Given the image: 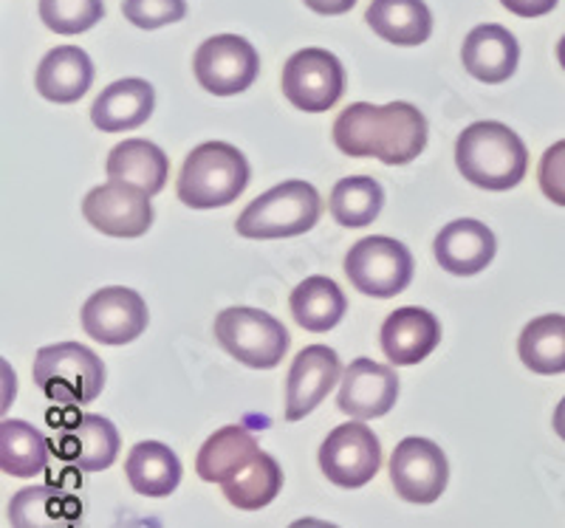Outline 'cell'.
<instances>
[{
    "label": "cell",
    "instance_id": "cell-7",
    "mask_svg": "<svg viewBox=\"0 0 565 528\" xmlns=\"http://www.w3.org/2000/svg\"><path fill=\"white\" fill-rule=\"evenodd\" d=\"M345 274L356 291L367 297H396L413 280V255L405 244L373 235L351 246L345 255Z\"/></svg>",
    "mask_w": 565,
    "mask_h": 528
},
{
    "label": "cell",
    "instance_id": "cell-22",
    "mask_svg": "<svg viewBox=\"0 0 565 528\" xmlns=\"http://www.w3.org/2000/svg\"><path fill=\"white\" fill-rule=\"evenodd\" d=\"M90 83H94V63L77 45L52 49L38 68V90L49 103H77L88 94Z\"/></svg>",
    "mask_w": 565,
    "mask_h": 528
},
{
    "label": "cell",
    "instance_id": "cell-21",
    "mask_svg": "<svg viewBox=\"0 0 565 528\" xmlns=\"http://www.w3.org/2000/svg\"><path fill=\"white\" fill-rule=\"evenodd\" d=\"M79 517L77 497L54 486H26L9 500L12 528H79Z\"/></svg>",
    "mask_w": 565,
    "mask_h": 528
},
{
    "label": "cell",
    "instance_id": "cell-31",
    "mask_svg": "<svg viewBox=\"0 0 565 528\" xmlns=\"http://www.w3.org/2000/svg\"><path fill=\"white\" fill-rule=\"evenodd\" d=\"M328 206H331L337 224L360 229L380 218L382 206H385V190L371 175H351V179L337 181Z\"/></svg>",
    "mask_w": 565,
    "mask_h": 528
},
{
    "label": "cell",
    "instance_id": "cell-18",
    "mask_svg": "<svg viewBox=\"0 0 565 528\" xmlns=\"http://www.w3.org/2000/svg\"><path fill=\"white\" fill-rule=\"evenodd\" d=\"M494 235L487 224L472 218L452 220L436 235V260L458 278H469L494 260Z\"/></svg>",
    "mask_w": 565,
    "mask_h": 528
},
{
    "label": "cell",
    "instance_id": "cell-32",
    "mask_svg": "<svg viewBox=\"0 0 565 528\" xmlns=\"http://www.w3.org/2000/svg\"><path fill=\"white\" fill-rule=\"evenodd\" d=\"M103 0H40V18L57 34H83L103 20Z\"/></svg>",
    "mask_w": 565,
    "mask_h": 528
},
{
    "label": "cell",
    "instance_id": "cell-24",
    "mask_svg": "<svg viewBox=\"0 0 565 528\" xmlns=\"http://www.w3.org/2000/svg\"><path fill=\"white\" fill-rule=\"evenodd\" d=\"M108 175L110 181H128L148 195H159L168 184L170 159L159 144L148 139H128L110 150Z\"/></svg>",
    "mask_w": 565,
    "mask_h": 528
},
{
    "label": "cell",
    "instance_id": "cell-23",
    "mask_svg": "<svg viewBox=\"0 0 565 528\" xmlns=\"http://www.w3.org/2000/svg\"><path fill=\"white\" fill-rule=\"evenodd\" d=\"M255 435L244 427H224L215 435L206 439L195 457V472L206 484H224L232 475H238L246 464H252L260 455Z\"/></svg>",
    "mask_w": 565,
    "mask_h": 528
},
{
    "label": "cell",
    "instance_id": "cell-1",
    "mask_svg": "<svg viewBox=\"0 0 565 528\" xmlns=\"http://www.w3.org/2000/svg\"><path fill=\"white\" fill-rule=\"evenodd\" d=\"M334 144L353 159H380L382 164H411L427 148V119L411 103L345 108L334 122Z\"/></svg>",
    "mask_w": 565,
    "mask_h": 528
},
{
    "label": "cell",
    "instance_id": "cell-4",
    "mask_svg": "<svg viewBox=\"0 0 565 528\" xmlns=\"http://www.w3.org/2000/svg\"><path fill=\"white\" fill-rule=\"evenodd\" d=\"M34 385L54 405L77 407L97 399L105 387V365L79 342H60L38 351L32 367Z\"/></svg>",
    "mask_w": 565,
    "mask_h": 528
},
{
    "label": "cell",
    "instance_id": "cell-9",
    "mask_svg": "<svg viewBox=\"0 0 565 528\" xmlns=\"http://www.w3.org/2000/svg\"><path fill=\"white\" fill-rule=\"evenodd\" d=\"M382 466V444L362 421H348L328 432L320 446V470L342 489L371 484Z\"/></svg>",
    "mask_w": 565,
    "mask_h": 528
},
{
    "label": "cell",
    "instance_id": "cell-3",
    "mask_svg": "<svg viewBox=\"0 0 565 528\" xmlns=\"http://www.w3.org/2000/svg\"><path fill=\"white\" fill-rule=\"evenodd\" d=\"M249 175V162L238 148L226 142H206L184 159L175 193L193 209H218L244 193Z\"/></svg>",
    "mask_w": 565,
    "mask_h": 528
},
{
    "label": "cell",
    "instance_id": "cell-8",
    "mask_svg": "<svg viewBox=\"0 0 565 528\" xmlns=\"http://www.w3.org/2000/svg\"><path fill=\"white\" fill-rule=\"evenodd\" d=\"M282 94L295 108L322 114L345 94V68L326 49H302L282 65Z\"/></svg>",
    "mask_w": 565,
    "mask_h": 528
},
{
    "label": "cell",
    "instance_id": "cell-37",
    "mask_svg": "<svg viewBox=\"0 0 565 528\" xmlns=\"http://www.w3.org/2000/svg\"><path fill=\"white\" fill-rule=\"evenodd\" d=\"M289 528H340L334 522H326V520H317V517H302V520H295Z\"/></svg>",
    "mask_w": 565,
    "mask_h": 528
},
{
    "label": "cell",
    "instance_id": "cell-12",
    "mask_svg": "<svg viewBox=\"0 0 565 528\" xmlns=\"http://www.w3.org/2000/svg\"><path fill=\"white\" fill-rule=\"evenodd\" d=\"M393 489L407 503H436L450 481V464L441 446L427 439H405L391 455Z\"/></svg>",
    "mask_w": 565,
    "mask_h": 528
},
{
    "label": "cell",
    "instance_id": "cell-29",
    "mask_svg": "<svg viewBox=\"0 0 565 528\" xmlns=\"http://www.w3.org/2000/svg\"><path fill=\"white\" fill-rule=\"evenodd\" d=\"M226 500L241 511H257L269 506L282 489V470L269 452H260V455L246 464L238 475H232L230 481L221 484Z\"/></svg>",
    "mask_w": 565,
    "mask_h": 528
},
{
    "label": "cell",
    "instance_id": "cell-28",
    "mask_svg": "<svg viewBox=\"0 0 565 528\" xmlns=\"http://www.w3.org/2000/svg\"><path fill=\"white\" fill-rule=\"evenodd\" d=\"M518 354L537 376L565 374V316L543 314L523 328Z\"/></svg>",
    "mask_w": 565,
    "mask_h": 528
},
{
    "label": "cell",
    "instance_id": "cell-16",
    "mask_svg": "<svg viewBox=\"0 0 565 528\" xmlns=\"http://www.w3.org/2000/svg\"><path fill=\"white\" fill-rule=\"evenodd\" d=\"M57 455L83 472H103L119 455V432L103 416L85 412L57 432Z\"/></svg>",
    "mask_w": 565,
    "mask_h": 528
},
{
    "label": "cell",
    "instance_id": "cell-13",
    "mask_svg": "<svg viewBox=\"0 0 565 528\" xmlns=\"http://www.w3.org/2000/svg\"><path fill=\"white\" fill-rule=\"evenodd\" d=\"M83 328L103 345H128L148 328V305L125 285H110L88 297L83 305Z\"/></svg>",
    "mask_w": 565,
    "mask_h": 528
},
{
    "label": "cell",
    "instance_id": "cell-20",
    "mask_svg": "<svg viewBox=\"0 0 565 528\" xmlns=\"http://www.w3.org/2000/svg\"><path fill=\"white\" fill-rule=\"evenodd\" d=\"M461 60L467 74H472L481 83H507L518 68L521 45L509 29L487 23V26H478L467 34Z\"/></svg>",
    "mask_w": 565,
    "mask_h": 528
},
{
    "label": "cell",
    "instance_id": "cell-30",
    "mask_svg": "<svg viewBox=\"0 0 565 528\" xmlns=\"http://www.w3.org/2000/svg\"><path fill=\"white\" fill-rule=\"evenodd\" d=\"M49 466V441L32 424L7 419L0 424V470L12 477H34Z\"/></svg>",
    "mask_w": 565,
    "mask_h": 528
},
{
    "label": "cell",
    "instance_id": "cell-36",
    "mask_svg": "<svg viewBox=\"0 0 565 528\" xmlns=\"http://www.w3.org/2000/svg\"><path fill=\"white\" fill-rule=\"evenodd\" d=\"M306 7L317 14H345L356 7V0H306Z\"/></svg>",
    "mask_w": 565,
    "mask_h": 528
},
{
    "label": "cell",
    "instance_id": "cell-17",
    "mask_svg": "<svg viewBox=\"0 0 565 528\" xmlns=\"http://www.w3.org/2000/svg\"><path fill=\"white\" fill-rule=\"evenodd\" d=\"M441 342V325L436 314L416 305L396 309L382 325V351L393 365H418Z\"/></svg>",
    "mask_w": 565,
    "mask_h": 528
},
{
    "label": "cell",
    "instance_id": "cell-5",
    "mask_svg": "<svg viewBox=\"0 0 565 528\" xmlns=\"http://www.w3.org/2000/svg\"><path fill=\"white\" fill-rule=\"evenodd\" d=\"M320 215L322 198L309 181H282L241 213L238 235L249 240L295 238L315 229Z\"/></svg>",
    "mask_w": 565,
    "mask_h": 528
},
{
    "label": "cell",
    "instance_id": "cell-2",
    "mask_svg": "<svg viewBox=\"0 0 565 528\" xmlns=\"http://www.w3.org/2000/svg\"><path fill=\"white\" fill-rule=\"evenodd\" d=\"M456 164L469 184L503 193L518 187L526 175L529 150L507 125L476 122L458 136Z\"/></svg>",
    "mask_w": 565,
    "mask_h": 528
},
{
    "label": "cell",
    "instance_id": "cell-19",
    "mask_svg": "<svg viewBox=\"0 0 565 528\" xmlns=\"http://www.w3.org/2000/svg\"><path fill=\"white\" fill-rule=\"evenodd\" d=\"M156 90L145 79H119L94 99L90 105V122L105 133H122V130L141 128L153 117Z\"/></svg>",
    "mask_w": 565,
    "mask_h": 528
},
{
    "label": "cell",
    "instance_id": "cell-26",
    "mask_svg": "<svg viewBox=\"0 0 565 528\" xmlns=\"http://www.w3.org/2000/svg\"><path fill=\"white\" fill-rule=\"evenodd\" d=\"M367 26L396 45H422L433 34V14L424 0H371Z\"/></svg>",
    "mask_w": 565,
    "mask_h": 528
},
{
    "label": "cell",
    "instance_id": "cell-34",
    "mask_svg": "<svg viewBox=\"0 0 565 528\" xmlns=\"http://www.w3.org/2000/svg\"><path fill=\"white\" fill-rule=\"evenodd\" d=\"M537 179H540V190H543V195H546L548 201H554V204L565 206V139L563 142L552 144V148L543 153Z\"/></svg>",
    "mask_w": 565,
    "mask_h": 528
},
{
    "label": "cell",
    "instance_id": "cell-33",
    "mask_svg": "<svg viewBox=\"0 0 565 528\" xmlns=\"http://www.w3.org/2000/svg\"><path fill=\"white\" fill-rule=\"evenodd\" d=\"M125 18L139 29H161L168 23H179L186 14L184 0H125Z\"/></svg>",
    "mask_w": 565,
    "mask_h": 528
},
{
    "label": "cell",
    "instance_id": "cell-15",
    "mask_svg": "<svg viewBox=\"0 0 565 528\" xmlns=\"http://www.w3.org/2000/svg\"><path fill=\"white\" fill-rule=\"evenodd\" d=\"M340 379V356L328 345H309L295 356L286 379V421L306 419Z\"/></svg>",
    "mask_w": 565,
    "mask_h": 528
},
{
    "label": "cell",
    "instance_id": "cell-27",
    "mask_svg": "<svg viewBox=\"0 0 565 528\" xmlns=\"http://www.w3.org/2000/svg\"><path fill=\"white\" fill-rule=\"evenodd\" d=\"M291 314L297 325L311 334H326L337 328L345 316V294L340 285L328 278H306L295 291H291Z\"/></svg>",
    "mask_w": 565,
    "mask_h": 528
},
{
    "label": "cell",
    "instance_id": "cell-11",
    "mask_svg": "<svg viewBox=\"0 0 565 528\" xmlns=\"http://www.w3.org/2000/svg\"><path fill=\"white\" fill-rule=\"evenodd\" d=\"M83 215L108 238H141L153 226L150 195L128 181H108L83 201Z\"/></svg>",
    "mask_w": 565,
    "mask_h": 528
},
{
    "label": "cell",
    "instance_id": "cell-39",
    "mask_svg": "<svg viewBox=\"0 0 565 528\" xmlns=\"http://www.w3.org/2000/svg\"><path fill=\"white\" fill-rule=\"evenodd\" d=\"M557 60H559V65L565 68V37L559 40V45H557Z\"/></svg>",
    "mask_w": 565,
    "mask_h": 528
},
{
    "label": "cell",
    "instance_id": "cell-25",
    "mask_svg": "<svg viewBox=\"0 0 565 528\" xmlns=\"http://www.w3.org/2000/svg\"><path fill=\"white\" fill-rule=\"evenodd\" d=\"M125 475L139 495L168 497L181 484V461L168 444L141 441L130 450L128 461H125Z\"/></svg>",
    "mask_w": 565,
    "mask_h": 528
},
{
    "label": "cell",
    "instance_id": "cell-38",
    "mask_svg": "<svg viewBox=\"0 0 565 528\" xmlns=\"http://www.w3.org/2000/svg\"><path fill=\"white\" fill-rule=\"evenodd\" d=\"M554 432L565 441V399L559 401L557 410H554Z\"/></svg>",
    "mask_w": 565,
    "mask_h": 528
},
{
    "label": "cell",
    "instance_id": "cell-10",
    "mask_svg": "<svg viewBox=\"0 0 565 528\" xmlns=\"http://www.w3.org/2000/svg\"><path fill=\"white\" fill-rule=\"evenodd\" d=\"M195 79L215 97H235L260 74V57L249 40L238 34H218L199 45L193 60Z\"/></svg>",
    "mask_w": 565,
    "mask_h": 528
},
{
    "label": "cell",
    "instance_id": "cell-6",
    "mask_svg": "<svg viewBox=\"0 0 565 528\" xmlns=\"http://www.w3.org/2000/svg\"><path fill=\"white\" fill-rule=\"evenodd\" d=\"M215 340L232 359L257 370L277 367L289 351L286 325L266 311L246 305L224 309L215 316Z\"/></svg>",
    "mask_w": 565,
    "mask_h": 528
},
{
    "label": "cell",
    "instance_id": "cell-14",
    "mask_svg": "<svg viewBox=\"0 0 565 528\" xmlns=\"http://www.w3.org/2000/svg\"><path fill=\"white\" fill-rule=\"evenodd\" d=\"M398 399V376L373 359H353L342 376L337 405L356 421L382 419Z\"/></svg>",
    "mask_w": 565,
    "mask_h": 528
},
{
    "label": "cell",
    "instance_id": "cell-35",
    "mask_svg": "<svg viewBox=\"0 0 565 528\" xmlns=\"http://www.w3.org/2000/svg\"><path fill=\"white\" fill-rule=\"evenodd\" d=\"M501 3L512 14H521V18H543V14L557 7V0H501Z\"/></svg>",
    "mask_w": 565,
    "mask_h": 528
}]
</instances>
